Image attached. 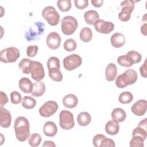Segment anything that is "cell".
Segmentation results:
<instances>
[{
  "label": "cell",
  "mask_w": 147,
  "mask_h": 147,
  "mask_svg": "<svg viewBox=\"0 0 147 147\" xmlns=\"http://www.w3.org/2000/svg\"><path fill=\"white\" fill-rule=\"evenodd\" d=\"M42 138L41 136L38 133H33L29 137L28 140L29 144L33 147H36L39 146L41 142Z\"/></svg>",
  "instance_id": "34"
},
{
  "label": "cell",
  "mask_w": 147,
  "mask_h": 147,
  "mask_svg": "<svg viewBox=\"0 0 147 147\" xmlns=\"http://www.w3.org/2000/svg\"><path fill=\"white\" fill-rule=\"evenodd\" d=\"M42 146H49V147H51V146L55 147L56 145L52 141H44V142Z\"/></svg>",
  "instance_id": "46"
},
{
  "label": "cell",
  "mask_w": 147,
  "mask_h": 147,
  "mask_svg": "<svg viewBox=\"0 0 147 147\" xmlns=\"http://www.w3.org/2000/svg\"><path fill=\"white\" fill-rule=\"evenodd\" d=\"M133 99V96L129 91H125L122 92L118 97V100L122 104H128L131 102Z\"/></svg>",
  "instance_id": "32"
},
{
  "label": "cell",
  "mask_w": 147,
  "mask_h": 147,
  "mask_svg": "<svg viewBox=\"0 0 147 147\" xmlns=\"http://www.w3.org/2000/svg\"><path fill=\"white\" fill-rule=\"evenodd\" d=\"M59 125L64 130H69L75 126L74 115L68 110H61L59 114Z\"/></svg>",
  "instance_id": "8"
},
{
  "label": "cell",
  "mask_w": 147,
  "mask_h": 147,
  "mask_svg": "<svg viewBox=\"0 0 147 147\" xmlns=\"http://www.w3.org/2000/svg\"><path fill=\"white\" fill-rule=\"evenodd\" d=\"M38 47L37 45H29L26 49L27 56L29 57H34L38 52Z\"/></svg>",
  "instance_id": "39"
},
{
  "label": "cell",
  "mask_w": 147,
  "mask_h": 147,
  "mask_svg": "<svg viewBox=\"0 0 147 147\" xmlns=\"http://www.w3.org/2000/svg\"><path fill=\"white\" fill-rule=\"evenodd\" d=\"M147 119L145 118L141 121L137 127L134 128L132 133V136H138L142 137L144 140L146 139L147 136Z\"/></svg>",
  "instance_id": "17"
},
{
  "label": "cell",
  "mask_w": 147,
  "mask_h": 147,
  "mask_svg": "<svg viewBox=\"0 0 147 147\" xmlns=\"http://www.w3.org/2000/svg\"><path fill=\"white\" fill-rule=\"evenodd\" d=\"M43 132L46 136L54 137L57 133V127L55 122L47 121L43 127Z\"/></svg>",
  "instance_id": "21"
},
{
  "label": "cell",
  "mask_w": 147,
  "mask_h": 147,
  "mask_svg": "<svg viewBox=\"0 0 147 147\" xmlns=\"http://www.w3.org/2000/svg\"><path fill=\"white\" fill-rule=\"evenodd\" d=\"M78 26V21L72 16H65L61 20V31L65 35L72 34L77 29Z\"/></svg>",
  "instance_id": "5"
},
{
  "label": "cell",
  "mask_w": 147,
  "mask_h": 147,
  "mask_svg": "<svg viewBox=\"0 0 147 147\" xmlns=\"http://www.w3.org/2000/svg\"><path fill=\"white\" fill-rule=\"evenodd\" d=\"M32 63V60L28 58L22 59L18 64V66L21 71L25 74H29L30 73V67Z\"/></svg>",
  "instance_id": "31"
},
{
  "label": "cell",
  "mask_w": 147,
  "mask_h": 147,
  "mask_svg": "<svg viewBox=\"0 0 147 147\" xmlns=\"http://www.w3.org/2000/svg\"><path fill=\"white\" fill-rule=\"evenodd\" d=\"M61 37L55 32H51L47 37L46 42L47 46L51 49L55 50L59 48L61 44Z\"/></svg>",
  "instance_id": "14"
},
{
  "label": "cell",
  "mask_w": 147,
  "mask_h": 147,
  "mask_svg": "<svg viewBox=\"0 0 147 147\" xmlns=\"http://www.w3.org/2000/svg\"><path fill=\"white\" fill-rule=\"evenodd\" d=\"M84 18L87 24L92 25L99 20V16L96 11L90 10L84 13Z\"/></svg>",
  "instance_id": "23"
},
{
  "label": "cell",
  "mask_w": 147,
  "mask_h": 147,
  "mask_svg": "<svg viewBox=\"0 0 147 147\" xmlns=\"http://www.w3.org/2000/svg\"><path fill=\"white\" fill-rule=\"evenodd\" d=\"M95 29L100 33L109 34L114 29V25L112 22L98 20L94 24Z\"/></svg>",
  "instance_id": "13"
},
{
  "label": "cell",
  "mask_w": 147,
  "mask_h": 147,
  "mask_svg": "<svg viewBox=\"0 0 147 147\" xmlns=\"http://www.w3.org/2000/svg\"><path fill=\"white\" fill-rule=\"evenodd\" d=\"M126 117V114L125 110L122 109L117 107L112 111L111 118L112 119L117 122H122L125 121Z\"/></svg>",
  "instance_id": "24"
},
{
  "label": "cell",
  "mask_w": 147,
  "mask_h": 147,
  "mask_svg": "<svg viewBox=\"0 0 147 147\" xmlns=\"http://www.w3.org/2000/svg\"><path fill=\"white\" fill-rule=\"evenodd\" d=\"M132 138L130 141V147H143L144 144V140L142 137L138 136H132Z\"/></svg>",
  "instance_id": "35"
},
{
  "label": "cell",
  "mask_w": 147,
  "mask_h": 147,
  "mask_svg": "<svg viewBox=\"0 0 147 147\" xmlns=\"http://www.w3.org/2000/svg\"><path fill=\"white\" fill-rule=\"evenodd\" d=\"M140 71L141 75L144 78H146L147 72H146V60L144 61V63L141 66L140 68Z\"/></svg>",
  "instance_id": "44"
},
{
  "label": "cell",
  "mask_w": 147,
  "mask_h": 147,
  "mask_svg": "<svg viewBox=\"0 0 147 147\" xmlns=\"http://www.w3.org/2000/svg\"><path fill=\"white\" fill-rule=\"evenodd\" d=\"M105 75L106 80L109 82H112L115 80L117 75V67L114 63H109L105 70Z\"/></svg>",
  "instance_id": "22"
},
{
  "label": "cell",
  "mask_w": 147,
  "mask_h": 147,
  "mask_svg": "<svg viewBox=\"0 0 147 147\" xmlns=\"http://www.w3.org/2000/svg\"><path fill=\"white\" fill-rule=\"evenodd\" d=\"M79 37L81 40L84 42H88L92 38V32L88 27L83 28L80 32Z\"/></svg>",
  "instance_id": "28"
},
{
  "label": "cell",
  "mask_w": 147,
  "mask_h": 147,
  "mask_svg": "<svg viewBox=\"0 0 147 147\" xmlns=\"http://www.w3.org/2000/svg\"><path fill=\"white\" fill-rule=\"evenodd\" d=\"M58 109V104L54 100L45 102L39 109V114L43 117H49L53 115Z\"/></svg>",
  "instance_id": "12"
},
{
  "label": "cell",
  "mask_w": 147,
  "mask_h": 147,
  "mask_svg": "<svg viewBox=\"0 0 147 147\" xmlns=\"http://www.w3.org/2000/svg\"><path fill=\"white\" fill-rule=\"evenodd\" d=\"M45 25L42 22H35L30 28L28 32L25 33V38L28 41L37 40L44 32Z\"/></svg>",
  "instance_id": "9"
},
{
  "label": "cell",
  "mask_w": 147,
  "mask_h": 147,
  "mask_svg": "<svg viewBox=\"0 0 147 147\" xmlns=\"http://www.w3.org/2000/svg\"><path fill=\"white\" fill-rule=\"evenodd\" d=\"M22 106L26 109H33L36 105V100L30 96H25L22 100Z\"/></svg>",
  "instance_id": "30"
},
{
  "label": "cell",
  "mask_w": 147,
  "mask_h": 147,
  "mask_svg": "<svg viewBox=\"0 0 147 147\" xmlns=\"http://www.w3.org/2000/svg\"><path fill=\"white\" fill-rule=\"evenodd\" d=\"M119 130V125L118 122L110 120L108 121L105 125V131L109 135L117 134Z\"/></svg>",
  "instance_id": "26"
},
{
  "label": "cell",
  "mask_w": 147,
  "mask_h": 147,
  "mask_svg": "<svg viewBox=\"0 0 147 147\" xmlns=\"http://www.w3.org/2000/svg\"><path fill=\"white\" fill-rule=\"evenodd\" d=\"M126 55L131 57V59L133 60L134 64L140 63L142 59L141 55L140 53H138V52L135 51H129L126 53Z\"/></svg>",
  "instance_id": "37"
},
{
  "label": "cell",
  "mask_w": 147,
  "mask_h": 147,
  "mask_svg": "<svg viewBox=\"0 0 147 147\" xmlns=\"http://www.w3.org/2000/svg\"><path fill=\"white\" fill-rule=\"evenodd\" d=\"M137 78V73L134 69H127L122 74L118 76L115 80V84L118 88H123L136 83Z\"/></svg>",
  "instance_id": "2"
},
{
  "label": "cell",
  "mask_w": 147,
  "mask_h": 147,
  "mask_svg": "<svg viewBox=\"0 0 147 147\" xmlns=\"http://www.w3.org/2000/svg\"><path fill=\"white\" fill-rule=\"evenodd\" d=\"M20 53L19 49L14 47H11L2 49L0 52V60L2 63H14L19 58Z\"/></svg>",
  "instance_id": "4"
},
{
  "label": "cell",
  "mask_w": 147,
  "mask_h": 147,
  "mask_svg": "<svg viewBox=\"0 0 147 147\" xmlns=\"http://www.w3.org/2000/svg\"><path fill=\"white\" fill-rule=\"evenodd\" d=\"M77 44L76 41L72 38H69L66 40L63 44L64 49L67 52H72L76 49Z\"/></svg>",
  "instance_id": "36"
},
{
  "label": "cell",
  "mask_w": 147,
  "mask_h": 147,
  "mask_svg": "<svg viewBox=\"0 0 147 147\" xmlns=\"http://www.w3.org/2000/svg\"><path fill=\"white\" fill-rule=\"evenodd\" d=\"M29 71L31 77L36 82H40L44 79L45 76L44 67L39 61H32Z\"/></svg>",
  "instance_id": "11"
},
{
  "label": "cell",
  "mask_w": 147,
  "mask_h": 147,
  "mask_svg": "<svg viewBox=\"0 0 147 147\" xmlns=\"http://www.w3.org/2000/svg\"><path fill=\"white\" fill-rule=\"evenodd\" d=\"M19 88L24 93H32L33 89V84L28 78H22L19 81Z\"/></svg>",
  "instance_id": "19"
},
{
  "label": "cell",
  "mask_w": 147,
  "mask_h": 147,
  "mask_svg": "<svg viewBox=\"0 0 147 147\" xmlns=\"http://www.w3.org/2000/svg\"><path fill=\"white\" fill-rule=\"evenodd\" d=\"M42 17L47 20L48 24L51 26L57 25L60 20V15L52 6H48L44 7L41 13Z\"/></svg>",
  "instance_id": "6"
},
{
  "label": "cell",
  "mask_w": 147,
  "mask_h": 147,
  "mask_svg": "<svg viewBox=\"0 0 147 147\" xmlns=\"http://www.w3.org/2000/svg\"><path fill=\"white\" fill-rule=\"evenodd\" d=\"M57 5L60 10L63 12L68 11L71 8V1L70 0H59Z\"/></svg>",
  "instance_id": "33"
},
{
  "label": "cell",
  "mask_w": 147,
  "mask_h": 147,
  "mask_svg": "<svg viewBox=\"0 0 147 147\" xmlns=\"http://www.w3.org/2000/svg\"><path fill=\"white\" fill-rule=\"evenodd\" d=\"M45 91V85L42 82H36L33 83V89L31 93L33 96L39 97L42 95Z\"/></svg>",
  "instance_id": "25"
},
{
  "label": "cell",
  "mask_w": 147,
  "mask_h": 147,
  "mask_svg": "<svg viewBox=\"0 0 147 147\" xmlns=\"http://www.w3.org/2000/svg\"><path fill=\"white\" fill-rule=\"evenodd\" d=\"M105 137L103 134H98L95 135L92 140V143L94 146L95 147H99L100 144L102 141V140Z\"/></svg>",
  "instance_id": "42"
},
{
  "label": "cell",
  "mask_w": 147,
  "mask_h": 147,
  "mask_svg": "<svg viewBox=\"0 0 147 147\" xmlns=\"http://www.w3.org/2000/svg\"><path fill=\"white\" fill-rule=\"evenodd\" d=\"M125 37L121 33H115L111 37V44L113 47L118 48H121L125 43Z\"/></svg>",
  "instance_id": "20"
},
{
  "label": "cell",
  "mask_w": 147,
  "mask_h": 147,
  "mask_svg": "<svg viewBox=\"0 0 147 147\" xmlns=\"http://www.w3.org/2000/svg\"><path fill=\"white\" fill-rule=\"evenodd\" d=\"M147 103L145 99L137 100L131 107V112L137 116L144 115L146 111Z\"/></svg>",
  "instance_id": "15"
},
{
  "label": "cell",
  "mask_w": 147,
  "mask_h": 147,
  "mask_svg": "<svg viewBox=\"0 0 147 147\" xmlns=\"http://www.w3.org/2000/svg\"><path fill=\"white\" fill-rule=\"evenodd\" d=\"M63 65L67 71L74 70L82 63V57L77 54H71L63 59Z\"/></svg>",
  "instance_id": "10"
},
{
  "label": "cell",
  "mask_w": 147,
  "mask_h": 147,
  "mask_svg": "<svg viewBox=\"0 0 147 147\" xmlns=\"http://www.w3.org/2000/svg\"><path fill=\"white\" fill-rule=\"evenodd\" d=\"M62 102L64 107L68 109H73L77 106L78 99L75 95L69 94L63 97Z\"/></svg>",
  "instance_id": "18"
},
{
  "label": "cell",
  "mask_w": 147,
  "mask_h": 147,
  "mask_svg": "<svg viewBox=\"0 0 147 147\" xmlns=\"http://www.w3.org/2000/svg\"><path fill=\"white\" fill-rule=\"evenodd\" d=\"M92 5L96 7H100L103 3V0H91Z\"/></svg>",
  "instance_id": "45"
},
{
  "label": "cell",
  "mask_w": 147,
  "mask_h": 147,
  "mask_svg": "<svg viewBox=\"0 0 147 147\" xmlns=\"http://www.w3.org/2000/svg\"><path fill=\"white\" fill-rule=\"evenodd\" d=\"M91 121V117L90 114L86 112L83 111L80 113L77 116V121L78 124L81 126H86L90 124Z\"/></svg>",
  "instance_id": "27"
},
{
  "label": "cell",
  "mask_w": 147,
  "mask_h": 147,
  "mask_svg": "<svg viewBox=\"0 0 147 147\" xmlns=\"http://www.w3.org/2000/svg\"><path fill=\"white\" fill-rule=\"evenodd\" d=\"M11 122L10 112L6 109L0 107V125L4 128L9 127Z\"/></svg>",
  "instance_id": "16"
},
{
  "label": "cell",
  "mask_w": 147,
  "mask_h": 147,
  "mask_svg": "<svg viewBox=\"0 0 147 147\" xmlns=\"http://www.w3.org/2000/svg\"><path fill=\"white\" fill-rule=\"evenodd\" d=\"M74 3L78 9H84L88 6V0H75Z\"/></svg>",
  "instance_id": "41"
},
{
  "label": "cell",
  "mask_w": 147,
  "mask_h": 147,
  "mask_svg": "<svg viewBox=\"0 0 147 147\" xmlns=\"http://www.w3.org/2000/svg\"><path fill=\"white\" fill-rule=\"evenodd\" d=\"M135 2L131 0H126L121 2L120 6L121 11L118 14V18L123 22L128 21L131 17V14L134 9Z\"/></svg>",
  "instance_id": "7"
},
{
  "label": "cell",
  "mask_w": 147,
  "mask_h": 147,
  "mask_svg": "<svg viewBox=\"0 0 147 147\" xmlns=\"http://www.w3.org/2000/svg\"><path fill=\"white\" fill-rule=\"evenodd\" d=\"M48 75L54 81L60 82L63 80V76L60 71V60L57 57L52 56L48 59L47 63Z\"/></svg>",
  "instance_id": "3"
},
{
  "label": "cell",
  "mask_w": 147,
  "mask_h": 147,
  "mask_svg": "<svg viewBox=\"0 0 147 147\" xmlns=\"http://www.w3.org/2000/svg\"><path fill=\"white\" fill-rule=\"evenodd\" d=\"M115 146L114 141L110 138H108L106 137H105L102 141L100 146L99 147H114Z\"/></svg>",
  "instance_id": "40"
},
{
  "label": "cell",
  "mask_w": 147,
  "mask_h": 147,
  "mask_svg": "<svg viewBox=\"0 0 147 147\" xmlns=\"http://www.w3.org/2000/svg\"><path fill=\"white\" fill-rule=\"evenodd\" d=\"M8 102V97L7 95L3 92V91L0 92V106L1 107H3V105H5L6 103Z\"/></svg>",
  "instance_id": "43"
},
{
  "label": "cell",
  "mask_w": 147,
  "mask_h": 147,
  "mask_svg": "<svg viewBox=\"0 0 147 147\" xmlns=\"http://www.w3.org/2000/svg\"><path fill=\"white\" fill-rule=\"evenodd\" d=\"M14 129L17 139L21 142L25 141L30 136V125L26 118L17 117L14 124Z\"/></svg>",
  "instance_id": "1"
},
{
  "label": "cell",
  "mask_w": 147,
  "mask_h": 147,
  "mask_svg": "<svg viewBox=\"0 0 147 147\" xmlns=\"http://www.w3.org/2000/svg\"><path fill=\"white\" fill-rule=\"evenodd\" d=\"M146 24L145 23L144 25L141 26V32L142 33V34H144L145 36L146 35Z\"/></svg>",
  "instance_id": "47"
},
{
  "label": "cell",
  "mask_w": 147,
  "mask_h": 147,
  "mask_svg": "<svg viewBox=\"0 0 147 147\" xmlns=\"http://www.w3.org/2000/svg\"><path fill=\"white\" fill-rule=\"evenodd\" d=\"M117 63L121 66L125 67H130L134 63L133 60L128 55H121L117 59Z\"/></svg>",
  "instance_id": "29"
},
{
  "label": "cell",
  "mask_w": 147,
  "mask_h": 147,
  "mask_svg": "<svg viewBox=\"0 0 147 147\" xmlns=\"http://www.w3.org/2000/svg\"><path fill=\"white\" fill-rule=\"evenodd\" d=\"M10 99L13 104L17 105L22 102L21 95L17 91H14L11 92L10 94Z\"/></svg>",
  "instance_id": "38"
}]
</instances>
